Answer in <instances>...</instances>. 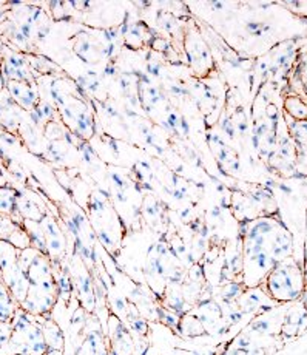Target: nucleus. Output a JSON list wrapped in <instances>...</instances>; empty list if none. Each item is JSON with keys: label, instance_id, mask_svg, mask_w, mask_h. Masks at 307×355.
<instances>
[{"label": "nucleus", "instance_id": "f257e3e1", "mask_svg": "<svg viewBox=\"0 0 307 355\" xmlns=\"http://www.w3.org/2000/svg\"><path fill=\"white\" fill-rule=\"evenodd\" d=\"M292 254V236L281 224L270 218L255 220L243 243V282L256 288L270 270Z\"/></svg>", "mask_w": 307, "mask_h": 355}, {"label": "nucleus", "instance_id": "f03ea898", "mask_svg": "<svg viewBox=\"0 0 307 355\" xmlns=\"http://www.w3.org/2000/svg\"><path fill=\"white\" fill-rule=\"evenodd\" d=\"M304 272L295 259L279 261L264 279V292L278 303L295 302L304 291Z\"/></svg>", "mask_w": 307, "mask_h": 355}, {"label": "nucleus", "instance_id": "7ed1b4c3", "mask_svg": "<svg viewBox=\"0 0 307 355\" xmlns=\"http://www.w3.org/2000/svg\"><path fill=\"white\" fill-rule=\"evenodd\" d=\"M12 334L10 340V347L12 354H28V355H45L49 352L42 326L33 320V315L19 307L15 320L11 322Z\"/></svg>", "mask_w": 307, "mask_h": 355}, {"label": "nucleus", "instance_id": "20e7f679", "mask_svg": "<svg viewBox=\"0 0 307 355\" xmlns=\"http://www.w3.org/2000/svg\"><path fill=\"white\" fill-rule=\"evenodd\" d=\"M39 227L45 241L46 255L50 257V259H62L67 250V240L56 221L51 216L45 215L44 220L39 223Z\"/></svg>", "mask_w": 307, "mask_h": 355}, {"label": "nucleus", "instance_id": "39448f33", "mask_svg": "<svg viewBox=\"0 0 307 355\" xmlns=\"http://www.w3.org/2000/svg\"><path fill=\"white\" fill-rule=\"evenodd\" d=\"M108 332H110V347L113 355H134L132 334L116 315H112L108 320Z\"/></svg>", "mask_w": 307, "mask_h": 355}, {"label": "nucleus", "instance_id": "423d86ee", "mask_svg": "<svg viewBox=\"0 0 307 355\" xmlns=\"http://www.w3.org/2000/svg\"><path fill=\"white\" fill-rule=\"evenodd\" d=\"M6 90H8L10 96L20 108H24V110H34L36 108L39 102L37 90L31 82L10 80L6 82Z\"/></svg>", "mask_w": 307, "mask_h": 355}, {"label": "nucleus", "instance_id": "0eeeda50", "mask_svg": "<svg viewBox=\"0 0 307 355\" xmlns=\"http://www.w3.org/2000/svg\"><path fill=\"white\" fill-rule=\"evenodd\" d=\"M78 355H108L105 336L102 334L99 326L87 331V336L82 340L78 349Z\"/></svg>", "mask_w": 307, "mask_h": 355}, {"label": "nucleus", "instance_id": "6e6552de", "mask_svg": "<svg viewBox=\"0 0 307 355\" xmlns=\"http://www.w3.org/2000/svg\"><path fill=\"white\" fill-rule=\"evenodd\" d=\"M39 318H40L39 323L42 326V332H44L46 345H49V349L64 351L65 337H64V332L60 331L59 324L49 317H39Z\"/></svg>", "mask_w": 307, "mask_h": 355}, {"label": "nucleus", "instance_id": "1a4fd4ad", "mask_svg": "<svg viewBox=\"0 0 307 355\" xmlns=\"http://www.w3.org/2000/svg\"><path fill=\"white\" fill-rule=\"evenodd\" d=\"M19 311V303L0 279V322L11 323Z\"/></svg>", "mask_w": 307, "mask_h": 355}, {"label": "nucleus", "instance_id": "9d476101", "mask_svg": "<svg viewBox=\"0 0 307 355\" xmlns=\"http://www.w3.org/2000/svg\"><path fill=\"white\" fill-rule=\"evenodd\" d=\"M179 332L186 337H200L202 334H206V326L202 324L200 317H195L193 313H187L184 315L179 322Z\"/></svg>", "mask_w": 307, "mask_h": 355}, {"label": "nucleus", "instance_id": "9b49d317", "mask_svg": "<svg viewBox=\"0 0 307 355\" xmlns=\"http://www.w3.org/2000/svg\"><path fill=\"white\" fill-rule=\"evenodd\" d=\"M20 193L11 186H0V214L12 215L17 207Z\"/></svg>", "mask_w": 307, "mask_h": 355}, {"label": "nucleus", "instance_id": "f8f14e48", "mask_svg": "<svg viewBox=\"0 0 307 355\" xmlns=\"http://www.w3.org/2000/svg\"><path fill=\"white\" fill-rule=\"evenodd\" d=\"M11 334H12L11 323L0 322V349H3V347L10 346Z\"/></svg>", "mask_w": 307, "mask_h": 355}, {"label": "nucleus", "instance_id": "ddd939ff", "mask_svg": "<svg viewBox=\"0 0 307 355\" xmlns=\"http://www.w3.org/2000/svg\"><path fill=\"white\" fill-rule=\"evenodd\" d=\"M299 78H301V84L307 94V56H304L301 59V64H299Z\"/></svg>", "mask_w": 307, "mask_h": 355}, {"label": "nucleus", "instance_id": "4468645a", "mask_svg": "<svg viewBox=\"0 0 307 355\" xmlns=\"http://www.w3.org/2000/svg\"><path fill=\"white\" fill-rule=\"evenodd\" d=\"M45 355H64V351H59V349H50Z\"/></svg>", "mask_w": 307, "mask_h": 355}, {"label": "nucleus", "instance_id": "2eb2a0df", "mask_svg": "<svg viewBox=\"0 0 307 355\" xmlns=\"http://www.w3.org/2000/svg\"><path fill=\"white\" fill-rule=\"evenodd\" d=\"M11 355H28V354H11Z\"/></svg>", "mask_w": 307, "mask_h": 355}]
</instances>
